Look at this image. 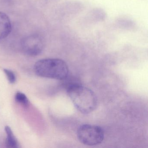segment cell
Masks as SVG:
<instances>
[{"label": "cell", "instance_id": "cell-1", "mask_svg": "<svg viewBox=\"0 0 148 148\" xmlns=\"http://www.w3.org/2000/svg\"><path fill=\"white\" fill-rule=\"evenodd\" d=\"M66 92L76 109L83 114L93 112L97 105V99L90 89L77 83H71L66 87Z\"/></svg>", "mask_w": 148, "mask_h": 148}, {"label": "cell", "instance_id": "cell-2", "mask_svg": "<svg viewBox=\"0 0 148 148\" xmlns=\"http://www.w3.org/2000/svg\"><path fill=\"white\" fill-rule=\"evenodd\" d=\"M34 70L38 76L59 80L66 79L69 73L66 63L59 59L40 60L34 65Z\"/></svg>", "mask_w": 148, "mask_h": 148}, {"label": "cell", "instance_id": "cell-3", "mask_svg": "<svg viewBox=\"0 0 148 148\" xmlns=\"http://www.w3.org/2000/svg\"><path fill=\"white\" fill-rule=\"evenodd\" d=\"M78 140L83 144L94 146L100 144L104 138V132L100 126L90 124L80 125L77 131Z\"/></svg>", "mask_w": 148, "mask_h": 148}, {"label": "cell", "instance_id": "cell-4", "mask_svg": "<svg viewBox=\"0 0 148 148\" xmlns=\"http://www.w3.org/2000/svg\"><path fill=\"white\" fill-rule=\"evenodd\" d=\"M42 38L37 34H33L25 37L21 42L22 51L27 55L36 56L41 53L44 48Z\"/></svg>", "mask_w": 148, "mask_h": 148}, {"label": "cell", "instance_id": "cell-5", "mask_svg": "<svg viewBox=\"0 0 148 148\" xmlns=\"http://www.w3.org/2000/svg\"><path fill=\"white\" fill-rule=\"evenodd\" d=\"M12 25L8 15L0 12V40L5 38L12 32Z\"/></svg>", "mask_w": 148, "mask_h": 148}, {"label": "cell", "instance_id": "cell-6", "mask_svg": "<svg viewBox=\"0 0 148 148\" xmlns=\"http://www.w3.org/2000/svg\"><path fill=\"white\" fill-rule=\"evenodd\" d=\"M5 130L7 135L6 145L9 148H17L18 147V141L14 136L12 130L9 126H6Z\"/></svg>", "mask_w": 148, "mask_h": 148}, {"label": "cell", "instance_id": "cell-7", "mask_svg": "<svg viewBox=\"0 0 148 148\" xmlns=\"http://www.w3.org/2000/svg\"><path fill=\"white\" fill-rule=\"evenodd\" d=\"M15 99L18 103L25 108L29 106V100L24 93L20 92H18L15 94Z\"/></svg>", "mask_w": 148, "mask_h": 148}, {"label": "cell", "instance_id": "cell-8", "mask_svg": "<svg viewBox=\"0 0 148 148\" xmlns=\"http://www.w3.org/2000/svg\"><path fill=\"white\" fill-rule=\"evenodd\" d=\"M4 71L9 82L11 84H14L16 80V76L14 73L8 69H4Z\"/></svg>", "mask_w": 148, "mask_h": 148}]
</instances>
